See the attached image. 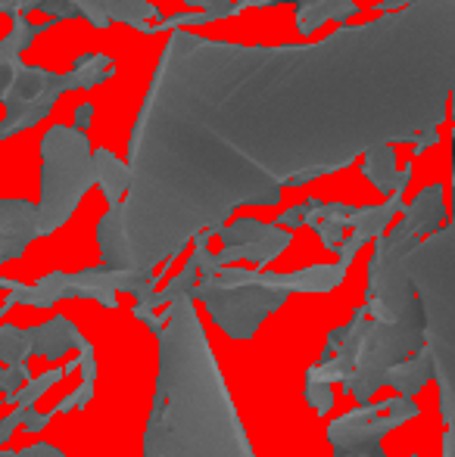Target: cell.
I'll return each instance as SVG.
<instances>
[{"instance_id": "cell-1", "label": "cell", "mask_w": 455, "mask_h": 457, "mask_svg": "<svg viewBox=\"0 0 455 457\" xmlns=\"http://www.w3.org/2000/svg\"><path fill=\"white\" fill-rule=\"evenodd\" d=\"M455 4H412L312 47L175 44L134 144L122 234L131 265L268 187L434 131L452 100Z\"/></svg>"}, {"instance_id": "cell-2", "label": "cell", "mask_w": 455, "mask_h": 457, "mask_svg": "<svg viewBox=\"0 0 455 457\" xmlns=\"http://www.w3.org/2000/svg\"><path fill=\"white\" fill-rule=\"evenodd\" d=\"M0 457H63L54 448H25V452H4Z\"/></svg>"}]
</instances>
